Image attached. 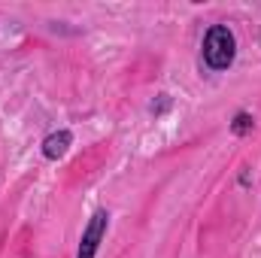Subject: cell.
I'll return each instance as SVG.
<instances>
[{
  "instance_id": "3",
  "label": "cell",
  "mask_w": 261,
  "mask_h": 258,
  "mask_svg": "<svg viewBox=\"0 0 261 258\" xmlns=\"http://www.w3.org/2000/svg\"><path fill=\"white\" fill-rule=\"evenodd\" d=\"M73 146V134L70 131H52V134H46L43 137V158H49V161H58V158H64L67 149Z\"/></svg>"
},
{
  "instance_id": "4",
  "label": "cell",
  "mask_w": 261,
  "mask_h": 258,
  "mask_svg": "<svg viewBox=\"0 0 261 258\" xmlns=\"http://www.w3.org/2000/svg\"><path fill=\"white\" fill-rule=\"evenodd\" d=\"M252 128H255V119H252L249 113H237V116H234V122H231V131H234L237 137H246Z\"/></svg>"
},
{
  "instance_id": "5",
  "label": "cell",
  "mask_w": 261,
  "mask_h": 258,
  "mask_svg": "<svg viewBox=\"0 0 261 258\" xmlns=\"http://www.w3.org/2000/svg\"><path fill=\"white\" fill-rule=\"evenodd\" d=\"M170 104H173V97H170V94H158V100H155V104L149 107V113H152V116L158 119V116H164V113L170 110Z\"/></svg>"
},
{
  "instance_id": "2",
  "label": "cell",
  "mask_w": 261,
  "mask_h": 258,
  "mask_svg": "<svg viewBox=\"0 0 261 258\" xmlns=\"http://www.w3.org/2000/svg\"><path fill=\"white\" fill-rule=\"evenodd\" d=\"M107 228H110V210H94L88 225L82 228V237H79V249H76V258H94L103 237H107Z\"/></svg>"
},
{
  "instance_id": "1",
  "label": "cell",
  "mask_w": 261,
  "mask_h": 258,
  "mask_svg": "<svg viewBox=\"0 0 261 258\" xmlns=\"http://www.w3.org/2000/svg\"><path fill=\"white\" fill-rule=\"evenodd\" d=\"M200 58L213 73H222L234 64L237 58V37L228 24H213L203 34V46H200Z\"/></svg>"
}]
</instances>
